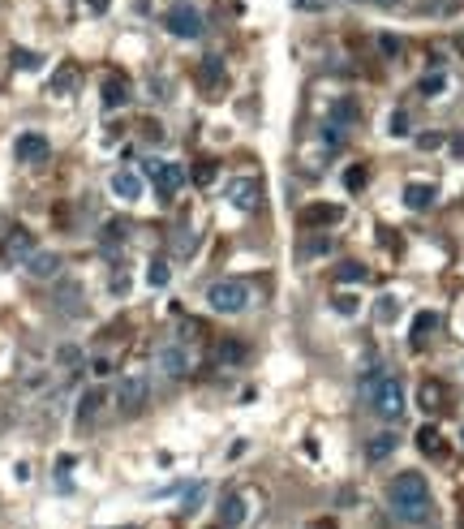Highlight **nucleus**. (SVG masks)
Listing matches in <instances>:
<instances>
[{
    "mask_svg": "<svg viewBox=\"0 0 464 529\" xmlns=\"http://www.w3.org/2000/svg\"><path fill=\"white\" fill-rule=\"evenodd\" d=\"M211 173H215V160H202V164H194V173H189V181H198V185H206V181H211Z\"/></svg>",
    "mask_w": 464,
    "mask_h": 529,
    "instance_id": "e433bc0d",
    "label": "nucleus"
},
{
    "mask_svg": "<svg viewBox=\"0 0 464 529\" xmlns=\"http://www.w3.org/2000/svg\"><path fill=\"white\" fill-rule=\"evenodd\" d=\"M245 448H249V443H245V439H237V443H232V448H228V460H237V456H241V452H245Z\"/></svg>",
    "mask_w": 464,
    "mask_h": 529,
    "instance_id": "37998d69",
    "label": "nucleus"
},
{
    "mask_svg": "<svg viewBox=\"0 0 464 529\" xmlns=\"http://www.w3.org/2000/svg\"><path fill=\"white\" fill-rule=\"evenodd\" d=\"M258 198H263V185H258V177H232V181H228V207L254 211Z\"/></svg>",
    "mask_w": 464,
    "mask_h": 529,
    "instance_id": "0eeeda50",
    "label": "nucleus"
},
{
    "mask_svg": "<svg viewBox=\"0 0 464 529\" xmlns=\"http://www.w3.org/2000/svg\"><path fill=\"white\" fill-rule=\"evenodd\" d=\"M61 267H65V258H61V254H52V250H35V254L26 258V276H35V280H52V276H61Z\"/></svg>",
    "mask_w": 464,
    "mask_h": 529,
    "instance_id": "9d476101",
    "label": "nucleus"
},
{
    "mask_svg": "<svg viewBox=\"0 0 464 529\" xmlns=\"http://www.w3.org/2000/svg\"><path fill=\"white\" fill-rule=\"evenodd\" d=\"M417 448H422L426 456H443V435H439V426H422V431H417Z\"/></svg>",
    "mask_w": 464,
    "mask_h": 529,
    "instance_id": "393cba45",
    "label": "nucleus"
},
{
    "mask_svg": "<svg viewBox=\"0 0 464 529\" xmlns=\"http://www.w3.org/2000/svg\"><path fill=\"white\" fill-rule=\"evenodd\" d=\"M379 52H383V57H400V39L383 30V35H379Z\"/></svg>",
    "mask_w": 464,
    "mask_h": 529,
    "instance_id": "58836bf2",
    "label": "nucleus"
},
{
    "mask_svg": "<svg viewBox=\"0 0 464 529\" xmlns=\"http://www.w3.org/2000/svg\"><path fill=\"white\" fill-rule=\"evenodd\" d=\"M86 5H90L95 13H103V9H108V0H86Z\"/></svg>",
    "mask_w": 464,
    "mask_h": 529,
    "instance_id": "a18cd8bd",
    "label": "nucleus"
},
{
    "mask_svg": "<svg viewBox=\"0 0 464 529\" xmlns=\"http://www.w3.org/2000/svg\"><path fill=\"white\" fill-rule=\"evenodd\" d=\"M125 103H129V82H125L121 74L103 78V108H108V112H117V108H125Z\"/></svg>",
    "mask_w": 464,
    "mask_h": 529,
    "instance_id": "2eb2a0df",
    "label": "nucleus"
},
{
    "mask_svg": "<svg viewBox=\"0 0 464 529\" xmlns=\"http://www.w3.org/2000/svg\"><path fill=\"white\" fill-rule=\"evenodd\" d=\"M245 512H249V508H245V495L228 491V495L220 499V521H224V525H232V529H237V525H245Z\"/></svg>",
    "mask_w": 464,
    "mask_h": 529,
    "instance_id": "a211bd4d",
    "label": "nucleus"
},
{
    "mask_svg": "<svg viewBox=\"0 0 464 529\" xmlns=\"http://www.w3.org/2000/svg\"><path fill=\"white\" fill-rule=\"evenodd\" d=\"M189 366H194V357H189L185 344H164V353H160V370H164V379H185V375H189Z\"/></svg>",
    "mask_w": 464,
    "mask_h": 529,
    "instance_id": "6e6552de",
    "label": "nucleus"
},
{
    "mask_svg": "<svg viewBox=\"0 0 464 529\" xmlns=\"http://www.w3.org/2000/svg\"><path fill=\"white\" fill-rule=\"evenodd\" d=\"M417 396H422V405H426V409H439V405H443V396H447V392H443V388H439V383H422V392H417Z\"/></svg>",
    "mask_w": 464,
    "mask_h": 529,
    "instance_id": "2f4dec72",
    "label": "nucleus"
},
{
    "mask_svg": "<svg viewBox=\"0 0 464 529\" xmlns=\"http://www.w3.org/2000/svg\"><path fill=\"white\" fill-rule=\"evenodd\" d=\"M168 280H172V267H168L164 258H150V267H146V284H150V289H164Z\"/></svg>",
    "mask_w": 464,
    "mask_h": 529,
    "instance_id": "a878e982",
    "label": "nucleus"
},
{
    "mask_svg": "<svg viewBox=\"0 0 464 529\" xmlns=\"http://www.w3.org/2000/svg\"><path fill=\"white\" fill-rule=\"evenodd\" d=\"M417 146H422V151H439V146H443V134H439V129H426V134H417Z\"/></svg>",
    "mask_w": 464,
    "mask_h": 529,
    "instance_id": "4c0bfd02",
    "label": "nucleus"
},
{
    "mask_svg": "<svg viewBox=\"0 0 464 529\" xmlns=\"http://www.w3.org/2000/svg\"><path fill=\"white\" fill-rule=\"evenodd\" d=\"M344 220V207H335V202H309L305 211H301V224L305 228H331V224H340Z\"/></svg>",
    "mask_w": 464,
    "mask_h": 529,
    "instance_id": "1a4fd4ad",
    "label": "nucleus"
},
{
    "mask_svg": "<svg viewBox=\"0 0 464 529\" xmlns=\"http://www.w3.org/2000/svg\"><path fill=\"white\" fill-rule=\"evenodd\" d=\"M323 142H327V146H331V151H340V146H344V129H340V125H331V121H327V125H323Z\"/></svg>",
    "mask_w": 464,
    "mask_h": 529,
    "instance_id": "c9c22d12",
    "label": "nucleus"
},
{
    "mask_svg": "<svg viewBox=\"0 0 464 529\" xmlns=\"http://www.w3.org/2000/svg\"><path fill=\"white\" fill-rule=\"evenodd\" d=\"M30 254H35V237L26 228H9V237H5V262H26Z\"/></svg>",
    "mask_w": 464,
    "mask_h": 529,
    "instance_id": "ddd939ff",
    "label": "nucleus"
},
{
    "mask_svg": "<svg viewBox=\"0 0 464 529\" xmlns=\"http://www.w3.org/2000/svg\"><path fill=\"white\" fill-rule=\"evenodd\" d=\"M13 151H18V160H22V164H43L47 155H52V142H47L43 134H35V129H30V134H22V138H18V146H13Z\"/></svg>",
    "mask_w": 464,
    "mask_h": 529,
    "instance_id": "9b49d317",
    "label": "nucleus"
},
{
    "mask_svg": "<svg viewBox=\"0 0 464 529\" xmlns=\"http://www.w3.org/2000/svg\"><path fill=\"white\" fill-rule=\"evenodd\" d=\"M451 151H456V155H464V134H456V138H451Z\"/></svg>",
    "mask_w": 464,
    "mask_h": 529,
    "instance_id": "c03bdc74",
    "label": "nucleus"
},
{
    "mask_svg": "<svg viewBox=\"0 0 464 529\" xmlns=\"http://www.w3.org/2000/svg\"><path fill=\"white\" fill-rule=\"evenodd\" d=\"M146 173H150V181H155V190H160V198H177L181 194V185H185V168L181 164H172V160H164V164H146Z\"/></svg>",
    "mask_w": 464,
    "mask_h": 529,
    "instance_id": "423d86ee",
    "label": "nucleus"
},
{
    "mask_svg": "<svg viewBox=\"0 0 464 529\" xmlns=\"http://www.w3.org/2000/svg\"><path fill=\"white\" fill-rule=\"evenodd\" d=\"M117 405H121V413L138 417V413L150 405V383H146L142 375H129V379H121V383H117Z\"/></svg>",
    "mask_w": 464,
    "mask_h": 529,
    "instance_id": "39448f33",
    "label": "nucleus"
},
{
    "mask_svg": "<svg viewBox=\"0 0 464 529\" xmlns=\"http://www.w3.org/2000/svg\"><path fill=\"white\" fill-rule=\"evenodd\" d=\"M125 237H129V220H108V224H103V233H99L103 250H117Z\"/></svg>",
    "mask_w": 464,
    "mask_h": 529,
    "instance_id": "412c9836",
    "label": "nucleus"
},
{
    "mask_svg": "<svg viewBox=\"0 0 464 529\" xmlns=\"http://www.w3.org/2000/svg\"><path fill=\"white\" fill-rule=\"evenodd\" d=\"M434 332H439V310H422L417 319H412V327H408V344H412V349H422Z\"/></svg>",
    "mask_w": 464,
    "mask_h": 529,
    "instance_id": "4468645a",
    "label": "nucleus"
},
{
    "mask_svg": "<svg viewBox=\"0 0 464 529\" xmlns=\"http://www.w3.org/2000/svg\"><path fill=\"white\" fill-rule=\"evenodd\" d=\"M331 306H335V314H344V319H352V314L361 310V301H357L352 293H335V297H331Z\"/></svg>",
    "mask_w": 464,
    "mask_h": 529,
    "instance_id": "c85d7f7f",
    "label": "nucleus"
},
{
    "mask_svg": "<svg viewBox=\"0 0 464 529\" xmlns=\"http://www.w3.org/2000/svg\"><path fill=\"white\" fill-rule=\"evenodd\" d=\"M202 495H206V487H202V482H185V504H181V508H185V512H194V508L202 504Z\"/></svg>",
    "mask_w": 464,
    "mask_h": 529,
    "instance_id": "473e14b6",
    "label": "nucleus"
},
{
    "mask_svg": "<svg viewBox=\"0 0 464 529\" xmlns=\"http://www.w3.org/2000/svg\"><path fill=\"white\" fill-rule=\"evenodd\" d=\"M366 181H370V168H366V164H348V168H344V190H348V194H361V190H366Z\"/></svg>",
    "mask_w": 464,
    "mask_h": 529,
    "instance_id": "b1692460",
    "label": "nucleus"
},
{
    "mask_svg": "<svg viewBox=\"0 0 464 529\" xmlns=\"http://www.w3.org/2000/svg\"><path fill=\"white\" fill-rule=\"evenodd\" d=\"M400 198H404L408 211H430V207L439 202V185H430V181H408Z\"/></svg>",
    "mask_w": 464,
    "mask_h": 529,
    "instance_id": "f8f14e48",
    "label": "nucleus"
},
{
    "mask_svg": "<svg viewBox=\"0 0 464 529\" xmlns=\"http://www.w3.org/2000/svg\"><path fill=\"white\" fill-rule=\"evenodd\" d=\"M206 301H211V310H220V314H241L249 306V284H241V280H215L211 289H206Z\"/></svg>",
    "mask_w": 464,
    "mask_h": 529,
    "instance_id": "7ed1b4c3",
    "label": "nucleus"
},
{
    "mask_svg": "<svg viewBox=\"0 0 464 529\" xmlns=\"http://www.w3.org/2000/svg\"><path fill=\"white\" fill-rule=\"evenodd\" d=\"M361 392H366V400H370V413L383 417V422H400L404 409H408L404 383L395 375H370L366 383H361Z\"/></svg>",
    "mask_w": 464,
    "mask_h": 529,
    "instance_id": "f03ea898",
    "label": "nucleus"
},
{
    "mask_svg": "<svg viewBox=\"0 0 464 529\" xmlns=\"http://www.w3.org/2000/svg\"><path fill=\"white\" fill-rule=\"evenodd\" d=\"M408 129H412L408 112H404V108H395V112H391V134H395V138H408Z\"/></svg>",
    "mask_w": 464,
    "mask_h": 529,
    "instance_id": "f704fd0d",
    "label": "nucleus"
},
{
    "mask_svg": "<svg viewBox=\"0 0 464 529\" xmlns=\"http://www.w3.org/2000/svg\"><path fill=\"white\" fill-rule=\"evenodd\" d=\"M395 448H400V435H395V431H383V435H374V439L366 443V460L379 465V460H387Z\"/></svg>",
    "mask_w": 464,
    "mask_h": 529,
    "instance_id": "f3484780",
    "label": "nucleus"
},
{
    "mask_svg": "<svg viewBox=\"0 0 464 529\" xmlns=\"http://www.w3.org/2000/svg\"><path fill=\"white\" fill-rule=\"evenodd\" d=\"M112 194H117L121 202H138V198H142V177L129 173V168L117 173V177H112Z\"/></svg>",
    "mask_w": 464,
    "mask_h": 529,
    "instance_id": "dca6fc26",
    "label": "nucleus"
},
{
    "mask_svg": "<svg viewBox=\"0 0 464 529\" xmlns=\"http://www.w3.org/2000/svg\"><path fill=\"white\" fill-rule=\"evenodd\" d=\"M374 314H379V323H395V314H400V301H395V297H379Z\"/></svg>",
    "mask_w": 464,
    "mask_h": 529,
    "instance_id": "c756f323",
    "label": "nucleus"
},
{
    "mask_svg": "<svg viewBox=\"0 0 464 529\" xmlns=\"http://www.w3.org/2000/svg\"><path fill=\"white\" fill-rule=\"evenodd\" d=\"M56 361H61V366H78V361H82V353H78V344H65V349L56 353Z\"/></svg>",
    "mask_w": 464,
    "mask_h": 529,
    "instance_id": "ea45409f",
    "label": "nucleus"
},
{
    "mask_svg": "<svg viewBox=\"0 0 464 529\" xmlns=\"http://www.w3.org/2000/svg\"><path fill=\"white\" fill-rule=\"evenodd\" d=\"M13 65H18V69H35V65H43V57H39V52H22V47H13Z\"/></svg>",
    "mask_w": 464,
    "mask_h": 529,
    "instance_id": "72a5a7b5",
    "label": "nucleus"
},
{
    "mask_svg": "<svg viewBox=\"0 0 464 529\" xmlns=\"http://www.w3.org/2000/svg\"><path fill=\"white\" fill-rule=\"evenodd\" d=\"M366 276H370V272H366V262H357V258H344L340 267H335V280H340V284H361Z\"/></svg>",
    "mask_w": 464,
    "mask_h": 529,
    "instance_id": "5701e85b",
    "label": "nucleus"
},
{
    "mask_svg": "<svg viewBox=\"0 0 464 529\" xmlns=\"http://www.w3.org/2000/svg\"><path fill=\"white\" fill-rule=\"evenodd\" d=\"M52 91H73V74H56V78H52Z\"/></svg>",
    "mask_w": 464,
    "mask_h": 529,
    "instance_id": "a19ab883",
    "label": "nucleus"
},
{
    "mask_svg": "<svg viewBox=\"0 0 464 529\" xmlns=\"http://www.w3.org/2000/svg\"><path fill=\"white\" fill-rule=\"evenodd\" d=\"M99 409H103V388H90V392H82V400H78V422L86 426V422H90Z\"/></svg>",
    "mask_w": 464,
    "mask_h": 529,
    "instance_id": "aec40b11",
    "label": "nucleus"
},
{
    "mask_svg": "<svg viewBox=\"0 0 464 529\" xmlns=\"http://www.w3.org/2000/svg\"><path fill=\"white\" fill-rule=\"evenodd\" d=\"M387 504H391V512H395L400 521H408V525H430V521H434V495H430V482L422 478L417 469H408V473H400V478H391Z\"/></svg>",
    "mask_w": 464,
    "mask_h": 529,
    "instance_id": "f257e3e1",
    "label": "nucleus"
},
{
    "mask_svg": "<svg viewBox=\"0 0 464 529\" xmlns=\"http://www.w3.org/2000/svg\"><path fill=\"white\" fill-rule=\"evenodd\" d=\"M292 5H297V9H314V13H319V9H323V0H292Z\"/></svg>",
    "mask_w": 464,
    "mask_h": 529,
    "instance_id": "79ce46f5",
    "label": "nucleus"
},
{
    "mask_svg": "<svg viewBox=\"0 0 464 529\" xmlns=\"http://www.w3.org/2000/svg\"><path fill=\"white\" fill-rule=\"evenodd\" d=\"M374 5H391V0H374Z\"/></svg>",
    "mask_w": 464,
    "mask_h": 529,
    "instance_id": "49530a36",
    "label": "nucleus"
},
{
    "mask_svg": "<svg viewBox=\"0 0 464 529\" xmlns=\"http://www.w3.org/2000/svg\"><path fill=\"white\" fill-rule=\"evenodd\" d=\"M164 26H168V35H177V39H202V30H206L202 13L189 5V0H177V5L164 13Z\"/></svg>",
    "mask_w": 464,
    "mask_h": 529,
    "instance_id": "20e7f679",
    "label": "nucleus"
},
{
    "mask_svg": "<svg viewBox=\"0 0 464 529\" xmlns=\"http://www.w3.org/2000/svg\"><path fill=\"white\" fill-rule=\"evenodd\" d=\"M352 121H357V103H352V99H335V108H331V125L344 129V125H352Z\"/></svg>",
    "mask_w": 464,
    "mask_h": 529,
    "instance_id": "bb28decb",
    "label": "nucleus"
},
{
    "mask_svg": "<svg viewBox=\"0 0 464 529\" xmlns=\"http://www.w3.org/2000/svg\"><path fill=\"white\" fill-rule=\"evenodd\" d=\"M245 357H249V349H245L241 340H224V344L215 349V361H220V366H241Z\"/></svg>",
    "mask_w": 464,
    "mask_h": 529,
    "instance_id": "4be33fe9",
    "label": "nucleus"
},
{
    "mask_svg": "<svg viewBox=\"0 0 464 529\" xmlns=\"http://www.w3.org/2000/svg\"><path fill=\"white\" fill-rule=\"evenodd\" d=\"M323 254H331V241H327V237H309V241L297 250V258H323Z\"/></svg>",
    "mask_w": 464,
    "mask_h": 529,
    "instance_id": "cd10ccee",
    "label": "nucleus"
},
{
    "mask_svg": "<svg viewBox=\"0 0 464 529\" xmlns=\"http://www.w3.org/2000/svg\"><path fill=\"white\" fill-rule=\"evenodd\" d=\"M198 82H202L206 91H215V86L224 82V61H220V57H206V61L198 65Z\"/></svg>",
    "mask_w": 464,
    "mask_h": 529,
    "instance_id": "6ab92c4d",
    "label": "nucleus"
},
{
    "mask_svg": "<svg viewBox=\"0 0 464 529\" xmlns=\"http://www.w3.org/2000/svg\"><path fill=\"white\" fill-rule=\"evenodd\" d=\"M460 439H464V435H460Z\"/></svg>",
    "mask_w": 464,
    "mask_h": 529,
    "instance_id": "de8ad7c7",
    "label": "nucleus"
},
{
    "mask_svg": "<svg viewBox=\"0 0 464 529\" xmlns=\"http://www.w3.org/2000/svg\"><path fill=\"white\" fill-rule=\"evenodd\" d=\"M417 91H422V95H443V91H447V78H443V74H426V78L417 82Z\"/></svg>",
    "mask_w": 464,
    "mask_h": 529,
    "instance_id": "7c9ffc66",
    "label": "nucleus"
}]
</instances>
